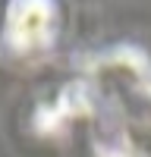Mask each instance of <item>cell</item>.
I'll list each match as a JSON object with an SVG mask.
<instances>
[{"label": "cell", "mask_w": 151, "mask_h": 157, "mask_svg": "<svg viewBox=\"0 0 151 157\" xmlns=\"http://www.w3.org/2000/svg\"><path fill=\"white\" fill-rule=\"evenodd\" d=\"M54 38V6L50 0H13L6 13V41L19 54H35Z\"/></svg>", "instance_id": "6da1fadb"}]
</instances>
